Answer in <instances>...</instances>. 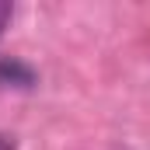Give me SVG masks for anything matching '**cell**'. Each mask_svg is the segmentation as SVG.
Here are the masks:
<instances>
[{"mask_svg":"<svg viewBox=\"0 0 150 150\" xmlns=\"http://www.w3.org/2000/svg\"><path fill=\"white\" fill-rule=\"evenodd\" d=\"M0 150H14V140H7V136H0Z\"/></svg>","mask_w":150,"mask_h":150,"instance_id":"2","label":"cell"},{"mask_svg":"<svg viewBox=\"0 0 150 150\" xmlns=\"http://www.w3.org/2000/svg\"><path fill=\"white\" fill-rule=\"evenodd\" d=\"M11 14H14V7H11L7 0H0V35H4V28H7V21H11Z\"/></svg>","mask_w":150,"mask_h":150,"instance_id":"1","label":"cell"}]
</instances>
